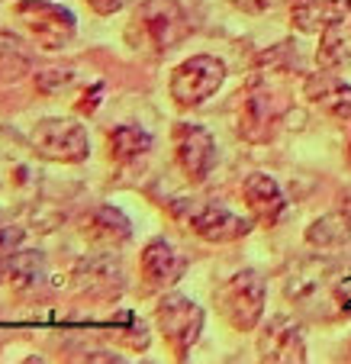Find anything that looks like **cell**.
Returning a JSON list of instances; mask_svg holds the SVG:
<instances>
[{
    "instance_id": "cell-1",
    "label": "cell",
    "mask_w": 351,
    "mask_h": 364,
    "mask_svg": "<svg viewBox=\"0 0 351 364\" xmlns=\"http://www.w3.org/2000/svg\"><path fill=\"white\" fill-rule=\"evenodd\" d=\"M33 145H23L16 132L0 129V210H20L33 203L36 187H39V171L33 165Z\"/></svg>"
},
{
    "instance_id": "cell-2",
    "label": "cell",
    "mask_w": 351,
    "mask_h": 364,
    "mask_svg": "<svg viewBox=\"0 0 351 364\" xmlns=\"http://www.w3.org/2000/svg\"><path fill=\"white\" fill-rule=\"evenodd\" d=\"M220 313L232 329H255L264 309V281L255 271H242V274L229 277L216 294Z\"/></svg>"
},
{
    "instance_id": "cell-3",
    "label": "cell",
    "mask_w": 351,
    "mask_h": 364,
    "mask_svg": "<svg viewBox=\"0 0 351 364\" xmlns=\"http://www.w3.org/2000/svg\"><path fill=\"white\" fill-rule=\"evenodd\" d=\"M29 145H33L39 159L48 161H84L90 151L87 129L81 123H75V119H58V117L36 123Z\"/></svg>"
},
{
    "instance_id": "cell-4",
    "label": "cell",
    "mask_w": 351,
    "mask_h": 364,
    "mask_svg": "<svg viewBox=\"0 0 351 364\" xmlns=\"http://www.w3.org/2000/svg\"><path fill=\"white\" fill-rule=\"evenodd\" d=\"M20 23L33 33L42 48H62L75 36V14L48 0H20L14 7Z\"/></svg>"
},
{
    "instance_id": "cell-5",
    "label": "cell",
    "mask_w": 351,
    "mask_h": 364,
    "mask_svg": "<svg viewBox=\"0 0 351 364\" xmlns=\"http://www.w3.org/2000/svg\"><path fill=\"white\" fill-rule=\"evenodd\" d=\"M226 81V68L213 55H197L184 62L171 77V97L180 107H200V103L213 97L220 84Z\"/></svg>"
},
{
    "instance_id": "cell-6",
    "label": "cell",
    "mask_w": 351,
    "mask_h": 364,
    "mask_svg": "<svg viewBox=\"0 0 351 364\" xmlns=\"http://www.w3.org/2000/svg\"><path fill=\"white\" fill-rule=\"evenodd\" d=\"M174 216L207 242H235L248 232V223L242 216L216 203H187L184 200V203H174Z\"/></svg>"
},
{
    "instance_id": "cell-7",
    "label": "cell",
    "mask_w": 351,
    "mask_h": 364,
    "mask_svg": "<svg viewBox=\"0 0 351 364\" xmlns=\"http://www.w3.org/2000/svg\"><path fill=\"white\" fill-rule=\"evenodd\" d=\"M132 29L142 33V39L155 48V52H168L187 36V20L171 0H148L136 14Z\"/></svg>"
},
{
    "instance_id": "cell-8",
    "label": "cell",
    "mask_w": 351,
    "mask_h": 364,
    "mask_svg": "<svg viewBox=\"0 0 351 364\" xmlns=\"http://www.w3.org/2000/svg\"><path fill=\"white\" fill-rule=\"evenodd\" d=\"M284 110H287L284 97L271 84H261V77H258V84L248 90L245 103H242L239 132L248 142H264L271 136V129H274V123L284 117Z\"/></svg>"
},
{
    "instance_id": "cell-9",
    "label": "cell",
    "mask_w": 351,
    "mask_h": 364,
    "mask_svg": "<svg viewBox=\"0 0 351 364\" xmlns=\"http://www.w3.org/2000/svg\"><path fill=\"white\" fill-rule=\"evenodd\" d=\"M158 326L165 332V338L171 342L174 355L184 358L190 351V345L200 338L203 329V309L187 296H168L158 303Z\"/></svg>"
},
{
    "instance_id": "cell-10",
    "label": "cell",
    "mask_w": 351,
    "mask_h": 364,
    "mask_svg": "<svg viewBox=\"0 0 351 364\" xmlns=\"http://www.w3.org/2000/svg\"><path fill=\"white\" fill-rule=\"evenodd\" d=\"M174 155H178L180 171L200 184L216 165V142L203 126L180 123L174 126Z\"/></svg>"
},
{
    "instance_id": "cell-11",
    "label": "cell",
    "mask_w": 351,
    "mask_h": 364,
    "mask_svg": "<svg viewBox=\"0 0 351 364\" xmlns=\"http://www.w3.org/2000/svg\"><path fill=\"white\" fill-rule=\"evenodd\" d=\"M258 351H261V361H303L306 345H303V336H300V326L277 316L261 332Z\"/></svg>"
},
{
    "instance_id": "cell-12",
    "label": "cell",
    "mask_w": 351,
    "mask_h": 364,
    "mask_svg": "<svg viewBox=\"0 0 351 364\" xmlns=\"http://www.w3.org/2000/svg\"><path fill=\"white\" fill-rule=\"evenodd\" d=\"M303 94L316 103L319 110H325L335 119H351V84H345L338 75L319 71V75L306 77Z\"/></svg>"
},
{
    "instance_id": "cell-13",
    "label": "cell",
    "mask_w": 351,
    "mask_h": 364,
    "mask_svg": "<svg viewBox=\"0 0 351 364\" xmlns=\"http://www.w3.org/2000/svg\"><path fill=\"white\" fill-rule=\"evenodd\" d=\"M180 274H184V258L171 248V242H165V239L148 242V248L142 252V277H145V284H148L152 290H158V287L174 284Z\"/></svg>"
},
{
    "instance_id": "cell-14",
    "label": "cell",
    "mask_w": 351,
    "mask_h": 364,
    "mask_svg": "<svg viewBox=\"0 0 351 364\" xmlns=\"http://www.w3.org/2000/svg\"><path fill=\"white\" fill-rule=\"evenodd\" d=\"M351 14V0H293V26L303 33H319V29L342 23Z\"/></svg>"
},
{
    "instance_id": "cell-15",
    "label": "cell",
    "mask_w": 351,
    "mask_h": 364,
    "mask_svg": "<svg viewBox=\"0 0 351 364\" xmlns=\"http://www.w3.org/2000/svg\"><path fill=\"white\" fill-rule=\"evenodd\" d=\"M242 191H245L248 210H252V213H255L264 226H274V223L281 220V213H284V193H281V187L268 178V174H252V178L245 181V187H242Z\"/></svg>"
},
{
    "instance_id": "cell-16",
    "label": "cell",
    "mask_w": 351,
    "mask_h": 364,
    "mask_svg": "<svg viewBox=\"0 0 351 364\" xmlns=\"http://www.w3.org/2000/svg\"><path fill=\"white\" fill-rule=\"evenodd\" d=\"M87 235L97 242H107V245H119L132 235V226L117 206H97L87 216Z\"/></svg>"
},
{
    "instance_id": "cell-17",
    "label": "cell",
    "mask_w": 351,
    "mask_h": 364,
    "mask_svg": "<svg viewBox=\"0 0 351 364\" xmlns=\"http://www.w3.org/2000/svg\"><path fill=\"white\" fill-rule=\"evenodd\" d=\"M325 274H329V262H319V258L300 262L296 271H290L287 296H293V300H306V296H313L325 284Z\"/></svg>"
},
{
    "instance_id": "cell-18",
    "label": "cell",
    "mask_w": 351,
    "mask_h": 364,
    "mask_svg": "<svg viewBox=\"0 0 351 364\" xmlns=\"http://www.w3.org/2000/svg\"><path fill=\"white\" fill-rule=\"evenodd\" d=\"M148 149H152V136L145 129H139V126H119V129L110 132V155L117 161L139 159Z\"/></svg>"
},
{
    "instance_id": "cell-19",
    "label": "cell",
    "mask_w": 351,
    "mask_h": 364,
    "mask_svg": "<svg viewBox=\"0 0 351 364\" xmlns=\"http://www.w3.org/2000/svg\"><path fill=\"white\" fill-rule=\"evenodd\" d=\"M319 58H323V65H332V68H342V65L351 62V26H345V20L325 26Z\"/></svg>"
},
{
    "instance_id": "cell-20",
    "label": "cell",
    "mask_w": 351,
    "mask_h": 364,
    "mask_svg": "<svg viewBox=\"0 0 351 364\" xmlns=\"http://www.w3.org/2000/svg\"><path fill=\"white\" fill-rule=\"evenodd\" d=\"M348 235H351V220L342 213H329L306 229L310 245H319V248H335L342 242H348Z\"/></svg>"
},
{
    "instance_id": "cell-21",
    "label": "cell",
    "mask_w": 351,
    "mask_h": 364,
    "mask_svg": "<svg viewBox=\"0 0 351 364\" xmlns=\"http://www.w3.org/2000/svg\"><path fill=\"white\" fill-rule=\"evenodd\" d=\"M7 274L14 284L26 287V284H36L42 274V258L36 252H16L14 258L7 262Z\"/></svg>"
},
{
    "instance_id": "cell-22",
    "label": "cell",
    "mask_w": 351,
    "mask_h": 364,
    "mask_svg": "<svg viewBox=\"0 0 351 364\" xmlns=\"http://www.w3.org/2000/svg\"><path fill=\"white\" fill-rule=\"evenodd\" d=\"M84 277V287L87 290H113V277H119V268L110 262V258H94V262H87V268L81 271Z\"/></svg>"
},
{
    "instance_id": "cell-23",
    "label": "cell",
    "mask_w": 351,
    "mask_h": 364,
    "mask_svg": "<svg viewBox=\"0 0 351 364\" xmlns=\"http://www.w3.org/2000/svg\"><path fill=\"white\" fill-rule=\"evenodd\" d=\"M277 4H284V0H235V7L248 10V14H268Z\"/></svg>"
},
{
    "instance_id": "cell-24",
    "label": "cell",
    "mask_w": 351,
    "mask_h": 364,
    "mask_svg": "<svg viewBox=\"0 0 351 364\" xmlns=\"http://www.w3.org/2000/svg\"><path fill=\"white\" fill-rule=\"evenodd\" d=\"M87 4L97 10V14H113V10L123 7V0H87Z\"/></svg>"
},
{
    "instance_id": "cell-25",
    "label": "cell",
    "mask_w": 351,
    "mask_h": 364,
    "mask_svg": "<svg viewBox=\"0 0 351 364\" xmlns=\"http://www.w3.org/2000/svg\"><path fill=\"white\" fill-rule=\"evenodd\" d=\"M335 300L342 303V306L345 303H351V277H345V281L335 287Z\"/></svg>"
},
{
    "instance_id": "cell-26",
    "label": "cell",
    "mask_w": 351,
    "mask_h": 364,
    "mask_svg": "<svg viewBox=\"0 0 351 364\" xmlns=\"http://www.w3.org/2000/svg\"><path fill=\"white\" fill-rule=\"evenodd\" d=\"M348 165H351V145H348Z\"/></svg>"
}]
</instances>
